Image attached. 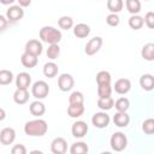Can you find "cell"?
Listing matches in <instances>:
<instances>
[{"label": "cell", "mask_w": 154, "mask_h": 154, "mask_svg": "<svg viewBox=\"0 0 154 154\" xmlns=\"http://www.w3.org/2000/svg\"><path fill=\"white\" fill-rule=\"evenodd\" d=\"M47 130H48L47 123L40 118L30 120L24 125V132L28 136H32V137H41L47 132Z\"/></svg>", "instance_id": "obj_1"}, {"label": "cell", "mask_w": 154, "mask_h": 154, "mask_svg": "<svg viewBox=\"0 0 154 154\" xmlns=\"http://www.w3.org/2000/svg\"><path fill=\"white\" fill-rule=\"evenodd\" d=\"M40 38L42 40V42H46L48 45H53V43H59L61 40V31L55 29L54 26H42L40 29Z\"/></svg>", "instance_id": "obj_2"}, {"label": "cell", "mask_w": 154, "mask_h": 154, "mask_svg": "<svg viewBox=\"0 0 154 154\" xmlns=\"http://www.w3.org/2000/svg\"><path fill=\"white\" fill-rule=\"evenodd\" d=\"M109 144H111V148L116 152H122L128 146V138L126 136L118 131V132H114L112 136H111V140H109Z\"/></svg>", "instance_id": "obj_3"}, {"label": "cell", "mask_w": 154, "mask_h": 154, "mask_svg": "<svg viewBox=\"0 0 154 154\" xmlns=\"http://www.w3.org/2000/svg\"><path fill=\"white\" fill-rule=\"evenodd\" d=\"M49 93V87L45 81H36L31 87V94L35 99L42 100Z\"/></svg>", "instance_id": "obj_4"}, {"label": "cell", "mask_w": 154, "mask_h": 154, "mask_svg": "<svg viewBox=\"0 0 154 154\" xmlns=\"http://www.w3.org/2000/svg\"><path fill=\"white\" fill-rule=\"evenodd\" d=\"M75 85V79L70 73H61L58 78V87L61 91H70Z\"/></svg>", "instance_id": "obj_5"}, {"label": "cell", "mask_w": 154, "mask_h": 154, "mask_svg": "<svg viewBox=\"0 0 154 154\" xmlns=\"http://www.w3.org/2000/svg\"><path fill=\"white\" fill-rule=\"evenodd\" d=\"M101 46H102V38L100 36H95V37L90 38L87 42L84 52H85L87 55H94V54H96L100 51Z\"/></svg>", "instance_id": "obj_6"}, {"label": "cell", "mask_w": 154, "mask_h": 154, "mask_svg": "<svg viewBox=\"0 0 154 154\" xmlns=\"http://www.w3.org/2000/svg\"><path fill=\"white\" fill-rule=\"evenodd\" d=\"M111 119H109V116L106 113V112H97L91 118V123L95 128L97 129H103V128H107L108 124H109Z\"/></svg>", "instance_id": "obj_7"}, {"label": "cell", "mask_w": 154, "mask_h": 154, "mask_svg": "<svg viewBox=\"0 0 154 154\" xmlns=\"http://www.w3.org/2000/svg\"><path fill=\"white\" fill-rule=\"evenodd\" d=\"M6 17L10 22H18L24 17V10L20 5H13L7 8Z\"/></svg>", "instance_id": "obj_8"}, {"label": "cell", "mask_w": 154, "mask_h": 154, "mask_svg": "<svg viewBox=\"0 0 154 154\" xmlns=\"http://www.w3.org/2000/svg\"><path fill=\"white\" fill-rule=\"evenodd\" d=\"M89 128L85 122L83 120H77L72 124V128H71V132H72V136L76 137V138H82L87 135Z\"/></svg>", "instance_id": "obj_9"}, {"label": "cell", "mask_w": 154, "mask_h": 154, "mask_svg": "<svg viewBox=\"0 0 154 154\" xmlns=\"http://www.w3.org/2000/svg\"><path fill=\"white\" fill-rule=\"evenodd\" d=\"M43 51V47H42V43L38 41V40H29L26 43H25V47H24V52L25 53H29V54H32V55H36L38 57Z\"/></svg>", "instance_id": "obj_10"}, {"label": "cell", "mask_w": 154, "mask_h": 154, "mask_svg": "<svg viewBox=\"0 0 154 154\" xmlns=\"http://www.w3.org/2000/svg\"><path fill=\"white\" fill-rule=\"evenodd\" d=\"M51 150L54 154H65L67 150V142L64 137H55L51 143Z\"/></svg>", "instance_id": "obj_11"}, {"label": "cell", "mask_w": 154, "mask_h": 154, "mask_svg": "<svg viewBox=\"0 0 154 154\" xmlns=\"http://www.w3.org/2000/svg\"><path fill=\"white\" fill-rule=\"evenodd\" d=\"M16 138V131L13 128H4L0 131V142L2 146L12 144Z\"/></svg>", "instance_id": "obj_12"}, {"label": "cell", "mask_w": 154, "mask_h": 154, "mask_svg": "<svg viewBox=\"0 0 154 154\" xmlns=\"http://www.w3.org/2000/svg\"><path fill=\"white\" fill-rule=\"evenodd\" d=\"M113 89H114V91L117 94L124 95V94H126V93L130 91V89H131V82L128 78H119V79L116 81Z\"/></svg>", "instance_id": "obj_13"}, {"label": "cell", "mask_w": 154, "mask_h": 154, "mask_svg": "<svg viewBox=\"0 0 154 154\" xmlns=\"http://www.w3.org/2000/svg\"><path fill=\"white\" fill-rule=\"evenodd\" d=\"M31 84V76L28 72H20L16 77V85L18 89H28Z\"/></svg>", "instance_id": "obj_14"}, {"label": "cell", "mask_w": 154, "mask_h": 154, "mask_svg": "<svg viewBox=\"0 0 154 154\" xmlns=\"http://www.w3.org/2000/svg\"><path fill=\"white\" fill-rule=\"evenodd\" d=\"M113 123L119 128H126L130 123V116L126 112H117L113 116Z\"/></svg>", "instance_id": "obj_15"}, {"label": "cell", "mask_w": 154, "mask_h": 154, "mask_svg": "<svg viewBox=\"0 0 154 154\" xmlns=\"http://www.w3.org/2000/svg\"><path fill=\"white\" fill-rule=\"evenodd\" d=\"M140 85L143 90L150 91L154 89V76L149 73H144L140 77Z\"/></svg>", "instance_id": "obj_16"}, {"label": "cell", "mask_w": 154, "mask_h": 154, "mask_svg": "<svg viewBox=\"0 0 154 154\" xmlns=\"http://www.w3.org/2000/svg\"><path fill=\"white\" fill-rule=\"evenodd\" d=\"M90 34V26L85 23H78L73 26V35L78 38H84Z\"/></svg>", "instance_id": "obj_17"}, {"label": "cell", "mask_w": 154, "mask_h": 154, "mask_svg": "<svg viewBox=\"0 0 154 154\" xmlns=\"http://www.w3.org/2000/svg\"><path fill=\"white\" fill-rule=\"evenodd\" d=\"M20 63L26 69H32L37 65L38 60H37V57L36 55H32V54H29V53H23L22 57H20Z\"/></svg>", "instance_id": "obj_18"}, {"label": "cell", "mask_w": 154, "mask_h": 154, "mask_svg": "<svg viewBox=\"0 0 154 154\" xmlns=\"http://www.w3.org/2000/svg\"><path fill=\"white\" fill-rule=\"evenodd\" d=\"M29 111H30V113H31L32 116H35V117H41V116H43L45 112H46V106H45L43 102H41L40 100H36V101H34V102L30 103Z\"/></svg>", "instance_id": "obj_19"}, {"label": "cell", "mask_w": 154, "mask_h": 154, "mask_svg": "<svg viewBox=\"0 0 154 154\" xmlns=\"http://www.w3.org/2000/svg\"><path fill=\"white\" fill-rule=\"evenodd\" d=\"M29 100V91L28 89H18L13 93V101L18 105H24Z\"/></svg>", "instance_id": "obj_20"}, {"label": "cell", "mask_w": 154, "mask_h": 154, "mask_svg": "<svg viewBox=\"0 0 154 154\" xmlns=\"http://www.w3.org/2000/svg\"><path fill=\"white\" fill-rule=\"evenodd\" d=\"M141 55L144 60L153 61L154 60V43H152V42L146 43L141 49Z\"/></svg>", "instance_id": "obj_21"}, {"label": "cell", "mask_w": 154, "mask_h": 154, "mask_svg": "<svg viewBox=\"0 0 154 154\" xmlns=\"http://www.w3.org/2000/svg\"><path fill=\"white\" fill-rule=\"evenodd\" d=\"M128 23H129V26H130L131 29H134V30H140V29L144 25V18L141 17V16H138V14H132V16L129 18Z\"/></svg>", "instance_id": "obj_22"}, {"label": "cell", "mask_w": 154, "mask_h": 154, "mask_svg": "<svg viewBox=\"0 0 154 154\" xmlns=\"http://www.w3.org/2000/svg\"><path fill=\"white\" fill-rule=\"evenodd\" d=\"M58 65L53 61H49V63H46L45 66H43V75L48 78H53L57 76L58 73Z\"/></svg>", "instance_id": "obj_23"}, {"label": "cell", "mask_w": 154, "mask_h": 154, "mask_svg": "<svg viewBox=\"0 0 154 154\" xmlns=\"http://www.w3.org/2000/svg\"><path fill=\"white\" fill-rule=\"evenodd\" d=\"M88 150H89V147L85 142H75L70 148L71 154H85L88 153Z\"/></svg>", "instance_id": "obj_24"}, {"label": "cell", "mask_w": 154, "mask_h": 154, "mask_svg": "<svg viewBox=\"0 0 154 154\" xmlns=\"http://www.w3.org/2000/svg\"><path fill=\"white\" fill-rule=\"evenodd\" d=\"M84 113V106L82 105H72L70 103V106L67 107V114L71 118H78Z\"/></svg>", "instance_id": "obj_25"}, {"label": "cell", "mask_w": 154, "mask_h": 154, "mask_svg": "<svg viewBox=\"0 0 154 154\" xmlns=\"http://www.w3.org/2000/svg\"><path fill=\"white\" fill-rule=\"evenodd\" d=\"M114 106V100L112 96L108 97H99L97 99V107L102 111H108Z\"/></svg>", "instance_id": "obj_26"}, {"label": "cell", "mask_w": 154, "mask_h": 154, "mask_svg": "<svg viewBox=\"0 0 154 154\" xmlns=\"http://www.w3.org/2000/svg\"><path fill=\"white\" fill-rule=\"evenodd\" d=\"M124 7L123 0H107V8L111 13H119Z\"/></svg>", "instance_id": "obj_27"}, {"label": "cell", "mask_w": 154, "mask_h": 154, "mask_svg": "<svg viewBox=\"0 0 154 154\" xmlns=\"http://www.w3.org/2000/svg\"><path fill=\"white\" fill-rule=\"evenodd\" d=\"M125 6H126V10L131 14H137L141 11V2H140V0H125Z\"/></svg>", "instance_id": "obj_28"}, {"label": "cell", "mask_w": 154, "mask_h": 154, "mask_svg": "<svg viewBox=\"0 0 154 154\" xmlns=\"http://www.w3.org/2000/svg\"><path fill=\"white\" fill-rule=\"evenodd\" d=\"M58 25L63 30H69L73 26V19L70 16H63L58 19Z\"/></svg>", "instance_id": "obj_29"}, {"label": "cell", "mask_w": 154, "mask_h": 154, "mask_svg": "<svg viewBox=\"0 0 154 154\" xmlns=\"http://www.w3.org/2000/svg\"><path fill=\"white\" fill-rule=\"evenodd\" d=\"M12 81H13V73H12V71L2 69L0 71V84L1 85H7Z\"/></svg>", "instance_id": "obj_30"}, {"label": "cell", "mask_w": 154, "mask_h": 154, "mask_svg": "<svg viewBox=\"0 0 154 154\" xmlns=\"http://www.w3.org/2000/svg\"><path fill=\"white\" fill-rule=\"evenodd\" d=\"M112 94V87L111 83L106 84H97V95L99 97H108Z\"/></svg>", "instance_id": "obj_31"}, {"label": "cell", "mask_w": 154, "mask_h": 154, "mask_svg": "<svg viewBox=\"0 0 154 154\" xmlns=\"http://www.w3.org/2000/svg\"><path fill=\"white\" fill-rule=\"evenodd\" d=\"M60 54V47L58 43H53V45H49L48 48H47V57L51 59V60H54L59 57Z\"/></svg>", "instance_id": "obj_32"}, {"label": "cell", "mask_w": 154, "mask_h": 154, "mask_svg": "<svg viewBox=\"0 0 154 154\" xmlns=\"http://www.w3.org/2000/svg\"><path fill=\"white\" fill-rule=\"evenodd\" d=\"M111 73L108 71H99L96 73V83L97 84H106V83H111Z\"/></svg>", "instance_id": "obj_33"}, {"label": "cell", "mask_w": 154, "mask_h": 154, "mask_svg": "<svg viewBox=\"0 0 154 154\" xmlns=\"http://www.w3.org/2000/svg\"><path fill=\"white\" fill-rule=\"evenodd\" d=\"M130 107V101L126 97H119L116 101V108L118 112H126Z\"/></svg>", "instance_id": "obj_34"}, {"label": "cell", "mask_w": 154, "mask_h": 154, "mask_svg": "<svg viewBox=\"0 0 154 154\" xmlns=\"http://www.w3.org/2000/svg\"><path fill=\"white\" fill-rule=\"evenodd\" d=\"M69 102L72 105H82L84 103V96L81 91H73L69 96Z\"/></svg>", "instance_id": "obj_35"}, {"label": "cell", "mask_w": 154, "mask_h": 154, "mask_svg": "<svg viewBox=\"0 0 154 154\" xmlns=\"http://www.w3.org/2000/svg\"><path fill=\"white\" fill-rule=\"evenodd\" d=\"M142 131L147 135L154 134V118H148L142 123Z\"/></svg>", "instance_id": "obj_36"}, {"label": "cell", "mask_w": 154, "mask_h": 154, "mask_svg": "<svg viewBox=\"0 0 154 154\" xmlns=\"http://www.w3.org/2000/svg\"><path fill=\"white\" fill-rule=\"evenodd\" d=\"M119 22H120V19H119V16L117 13H109L106 17V23L109 26H117L119 24Z\"/></svg>", "instance_id": "obj_37"}, {"label": "cell", "mask_w": 154, "mask_h": 154, "mask_svg": "<svg viewBox=\"0 0 154 154\" xmlns=\"http://www.w3.org/2000/svg\"><path fill=\"white\" fill-rule=\"evenodd\" d=\"M144 23L149 29H154V12L149 11L144 16Z\"/></svg>", "instance_id": "obj_38"}, {"label": "cell", "mask_w": 154, "mask_h": 154, "mask_svg": "<svg viewBox=\"0 0 154 154\" xmlns=\"http://www.w3.org/2000/svg\"><path fill=\"white\" fill-rule=\"evenodd\" d=\"M11 153L12 154H25L26 153V148L23 144H16V146L12 147Z\"/></svg>", "instance_id": "obj_39"}, {"label": "cell", "mask_w": 154, "mask_h": 154, "mask_svg": "<svg viewBox=\"0 0 154 154\" xmlns=\"http://www.w3.org/2000/svg\"><path fill=\"white\" fill-rule=\"evenodd\" d=\"M7 22H10V20L7 19V17L4 16V14H1V16H0V30H1V31H4V30L6 29Z\"/></svg>", "instance_id": "obj_40"}, {"label": "cell", "mask_w": 154, "mask_h": 154, "mask_svg": "<svg viewBox=\"0 0 154 154\" xmlns=\"http://www.w3.org/2000/svg\"><path fill=\"white\" fill-rule=\"evenodd\" d=\"M18 1V4L22 6V7H28V6H30V4H31V0H17Z\"/></svg>", "instance_id": "obj_41"}, {"label": "cell", "mask_w": 154, "mask_h": 154, "mask_svg": "<svg viewBox=\"0 0 154 154\" xmlns=\"http://www.w3.org/2000/svg\"><path fill=\"white\" fill-rule=\"evenodd\" d=\"M16 0H0V2L2 5H10V4H13Z\"/></svg>", "instance_id": "obj_42"}, {"label": "cell", "mask_w": 154, "mask_h": 154, "mask_svg": "<svg viewBox=\"0 0 154 154\" xmlns=\"http://www.w3.org/2000/svg\"><path fill=\"white\" fill-rule=\"evenodd\" d=\"M0 113H1V116H0V120H4V119H5V109L1 108V109H0Z\"/></svg>", "instance_id": "obj_43"}, {"label": "cell", "mask_w": 154, "mask_h": 154, "mask_svg": "<svg viewBox=\"0 0 154 154\" xmlns=\"http://www.w3.org/2000/svg\"><path fill=\"white\" fill-rule=\"evenodd\" d=\"M144 1H148V0H144Z\"/></svg>", "instance_id": "obj_44"}]
</instances>
